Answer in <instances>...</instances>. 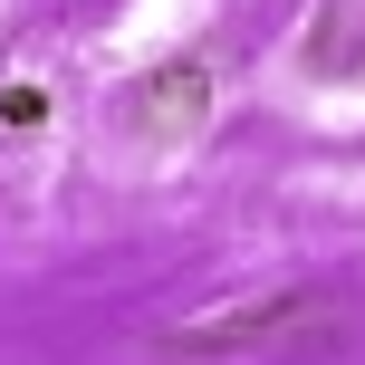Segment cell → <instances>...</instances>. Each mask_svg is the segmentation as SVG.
Here are the masks:
<instances>
[{
    "instance_id": "1",
    "label": "cell",
    "mask_w": 365,
    "mask_h": 365,
    "mask_svg": "<svg viewBox=\"0 0 365 365\" xmlns=\"http://www.w3.org/2000/svg\"><path fill=\"white\" fill-rule=\"evenodd\" d=\"M173 356H327L346 346V317L308 289H279V298H240V308H212V317H182L164 336Z\"/></svg>"
},
{
    "instance_id": "2",
    "label": "cell",
    "mask_w": 365,
    "mask_h": 365,
    "mask_svg": "<svg viewBox=\"0 0 365 365\" xmlns=\"http://www.w3.org/2000/svg\"><path fill=\"white\" fill-rule=\"evenodd\" d=\"M202 106H212V68H202V58H164L154 77L125 87V125L135 135H192Z\"/></svg>"
},
{
    "instance_id": "3",
    "label": "cell",
    "mask_w": 365,
    "mask_h": 365,
    "mask_svg": "<svg viewBox=\"0 0 365 365\" xmlns=\"http://www.w3.org/2000/svg\"><path fill=\"white\" fill-rule=\"evenodd\" d=\"M0 125H48V87H29V77H19V87H0Z\"/></svg>"
}]
</instances>
